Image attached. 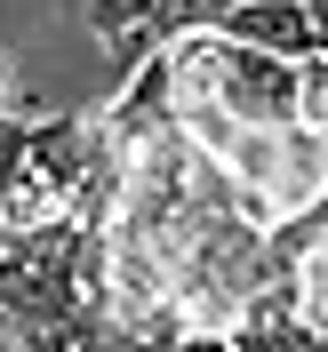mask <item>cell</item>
I'll return each instance as SVG.
<instances>
[{
    "instance_id": "6da1fadb",
    "label": "cell",
    "mask_w": 328,
    "mask_h": 352,
    "mask_svg": "<svg viewBox=\"0 0 328 352\" xmlns=\"http://www.w3.org/2000/svg\"><path fill=\"white\" fill-rule=\"evenodd\" d=\"M217 32L248 48H272V56H312V24H305V0H224Z\"/></svg>"
},
{
    "instance_id": "7a4b0ae2",
    "label": "cell",
    "mask_w": 328,
    "mask_h": 352,
    "mask_svg": "<svg viewBox=\"0 0 328 352\" xmlns=\"http://www.w3.org/2000/svg\"><path fill=\"white\" fill-rule=\"evenodd\" d=\"M153 0H88V32H96V48H105L112 65L129 72L136 56H153Z\"/></svg>"
},
{
    "instance_id": "3957f363",
    "label": "cell",
    "mask_w": 328,
    "mask_h": 352,
    "mask_svg": "<svg viewBox=\"0 0 328 352\" xmlns=\"http://www.w3.org/2000/svg\"><path fill=\"white\" fill-rule=\"evenodd\" d=\"M296 129L328 144V56H296Z\"/></svg>"
},
{
    "instance_id": "277c9868",
    "label": "cell",
    "mask_w": 328,
    "mask_h": 352,
    "mask_svg": "<svg viewBox=\"0 0 328 352\" xmlns=\"http://www.w3.org/2000/svg\"><path fill=\"white\" fill-rule=\"evenodd\" d=\"M217 16H224V0H153V24L144 32H153V48H168L176 32H208Z\"/></svg>"
},
{
    "instance_id": "5b68a950",
    "label": "cell",
    "mask_w": 328,
    "mask_h": 352,
    "mask_svg": "<svg viewBox=\"0 0 328 352\" xmlns=\"http://www.w3.org/2000/svg\"><path fill=\"white\" fill-rule=\"evenodd\" d=\"M24 129H32V112H8V104H0V184L17 176V153H24Z\"/></svg>"
},
{
    "instance_id": "8992f818",
    "label": "cell",
    "mask_w": 328,
    "mask_h": 352,
    "mask_svg": "<svg viewBox=\"0 0 328 352\" xmlns=\"http://www.w3.org/2000/svg\"><path fill=\"white\" fill-rule=\"evenodd\" d=\"M305 24H312V48L328 56V0H305Z\"/></svg>"
},
{
    "instance_id": "52a82bcc",
    "label": "cell",
    "mask_w": 328,
    "mask_h": 352,
    "mask_svg": "<svg viewBox=\"0 0 328 352\" xmlns=\"http://www.w3.org/2000/svg\"><path fill=\"white\" fill-rule=\"evenodd\" d=\"M8 80H17V65H8V56H0V104H8Z\"/></svg>"
}]
</instances>
